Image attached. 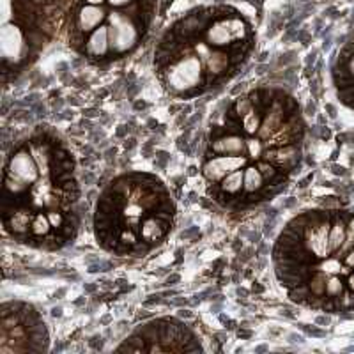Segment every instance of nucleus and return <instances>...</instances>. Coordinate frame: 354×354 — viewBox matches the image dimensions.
Here are the masks:
<instances>
[{"label":"nucleus","mask_w":354,"mask_h":354,"mask_svg":"<svg viewBox=\"0 0 354 354\" xmlns=\"http://www.w3.org/2000/svg\"><path fill=\"white\" fill-rule=\"evenodd\" d=\"M2 50H4V61L8 64L9 61L20 59L21 52L25 50L24 36H21L20 28L15 25H6L2 30Z\"/></svg>","instance_id":"nucleus-11"},{"label":"nucleus","mask_w":354,"mask_h":354,"mask_svg":"<svg viewBox=\"0 0 354 354\" xmlns=\"http://www.w3.org/2000/svg\"><path fill=\"white\" fill-rule=\"evenodd\" d=\"M84 53L91 59V61H103L112 53L110 48V34L109 25H101L94 32L88 34L84 41Z\"/></svg>","instance_id":"nucleus-9"},{"label":"nucleus","mask_w":354,"mask_h":354,"mask_svg":"<svg viewBox=\"0 0 354 354\" xmlns=\"http://www.w3.org/2000/svg\"><path fill=\"white\" fill-rule=\"evenodd\" d=\"M105 20V9L101 6L85 4L77 12V34L78 36H88L97 27H101Z\"/></svg>","instance_id":"nucleus-10"},{"label":"nucleus","mask_w":354,"mask_h":354,"mask_svg":"<svg viewBox=\"0 0 354 354\" xmlns=\"http://www.w3.org/2000/svg\"><path fill=\"white\" fill-rule=\"evenodd\" d=\"M0 353H30L48 349V331L36 310L25 303L11 301L2 306Z\"/></svg>","instance_id":"nucleus-2"},{"label":"nucleus","mask_w":354,"mask_h":354,"mask_svg":"<svg viewBox=\"0 0 354 354\" xmlns=\"http://www.w3.org/2000/svg\"><path fill=\"white\" fill-rule=\"evenodd\" d=\"M344 264H346L351 271H354V246L344 255Z\"/></svg>","instance_id":"nucleus-12"},{"label":"nucleus","mask_w":354,"mask_h":354,"mask_svg":"<svg viewBox=\"0 0 354 354\" xmlns=\"http://www.w3.org/2000/svg\"><path fill=\"white\" fill-rule=\"evenodd\" d=\"M87 4H93V6H101L103 4V0H85Z\"/></svg>","instance_id":"nucleus-14"},{"label":"nucleus","mask_w":354,"mask_h":354,"mask_svg":"<svg viewBox=\"0 0 354 354\" xmlns=\"http://www.w3.org/2000/svg\"><path fill=\"white\" fill-rule=\"evenodd\" d=\"M250 160L246 156L239 154H218V156H205L204 165H202V174H204L207 185H216L221 179L236 170L246 169Z\"/></svg>","instance_id":"nucleus-8"},{"label":"nucleus","mask_w":354,"mask_h":354,"mask_svg":"<svg viewBox=\"0 0 354 354\" xmlns=\"http://www.w3.org/2000/svg\"><path fill=\"white\" fill-rule=\"evenodd\" d=\"M133 0H109V4L113 6V8H124V6L131 4Z\"/></svg>","instance_id":"nucleus-13"},{"label":"nucleus","mask_w":354,"mask_h":354,"mask_svg":"<svg viewBox=\"0 0 354 354\" xmlns=\"http://www.w3.org/2000/svg\"><path fill=\"white\" fill-rule=\"evenodd\" d=\"M205 44L216 50H229L234 57L245 55V44L248 39V25L239 15H216L204 27Z\"/></svg>","instance_id":"nucleus-6"},{"label":"nucleus","mask_w":354,"mask_h":354,"mask_svg":"<svg viewBox=\"0 0 354 354\" xmlns=\"http://www.w3.org/2000/svg\"><path fill=\"white\" fill-rule=\"evenodd\" d=\"M176 213L172 195L151 174H124L101 194L94 214L97 245L117 255H145L142 229L156 214Z\"/></svg>","instance_id":"nucleus-1"},{"label":"nucleus","mask_w":354,"mask_h":354,"mask_svg":"<svg viewBox=\"0 0 354 354\" xmlns=\"http://www.w3.org/2000/svg\"><path fill=\"white\" fill-rule=\"evenodd\" d=\"M109 34L113 57L129 53L140 41V27L124 12H112L110 15Z\"/></svg>","instance_id":"nucleus-7"},{"label":"nucleus","mask_w":354,"mask_h":354,"mask_svg":"<svg viewBox=\"0 0 354 354\" xmlns=\"http://www.w3.org/2000/svg\"><path fill=\"white\" fill-rule=\"evenodd\" d=\"M156 61L161 84L174 96L194 97L211 88L198 53L167 50V57H158Z\"/></svg>","instance_id":"nucleus-4"},{"label":"nucleus","mask_w":354,"mask_h":354,"mask_svg":"<svg viewBox=\"0 0 354 354\" xmlns=\"http://www.w3.org/2000/svg\"><path fill=\"white\" fill-rule=\"evenodd\" d=\"M39 177L41 170L32 151H30L27 142L20 144L17 149H12V153L6 158L4 195H2V202H9L18 197H24Z\"/></svg>","instance_id":"nucleus-5"},{"label":"nucleus","mask_w":354,"mask_h":354,"mask_svg":"<svg viewBox=\"0 0 354 354\" xmlns=\"http://www.w3.org/2000/svg\"><path fill=\"white\" fill-rule=\"evenodd\" d=\"M117 351L133 353H169V351H202L198 338L177 319H158L138 328Z\"/></svg>","instance_id":"nucleus-3"}]
</instances>
